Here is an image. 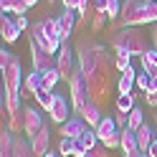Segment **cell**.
<instances>
[{
  "instance_id": "cell-28",
  "label": "cell",
  "mask_w": 157,
  "mask_h": 157,
  "mask_svg": "<svg viewBox=\"0 0 157 157\" xmlns=\"http://www.w3.org/2000/svg\"><path fill=\"white\" fill-rule=\"evenodd\" d=\"M127 117H129V122H127V129H132V132H137V129L144 124V112L140 109V106H134V109L127 114Z\"/></svg>"
},
{
  "instance_id": "cell-35",
  "label": "cell",
  "mask_w": 157,
  "mask_h": 157,
  "mask_svg": "<svg viewBox=\"0 0 157 157\" xmlns=\"http://www.w3.org/2000/svg\"><path fill=\"white\" fill-rule=\"evenodd\" d=\"M150 84H152V76L147 74V71H142V74H137V89L140 91H150Z\"/></svg>"
},
{
  "instance_id": "cell-47",
  "label": "cell",
  "mask_w": 157,
  "mask_h": 157,
  "mask_svg": "<svg viewBox=\"0 0 157 157\" xmlns=\"http://www.w3.org/2000/svg\"><path fill=\"white\" fill-rule=\"evenodd\" d=\"M43 157H56V155H51V152H46V155H43Z\"/></svg>"
},
{
  "instance_id": "cell-3",
  "label": "cell",
  "mask_w": 157,
  "mask_h": 157,
  "mask_svg": "<svg viewBox=\"0 0 157 157\" xmlns=\"http://www.w3.org/2000/svg\"><path fill=\"white\" fill-rule=\"evenodd\" d=\"M106 53V48L101 43H94V41H81L76 48V58H78V68H81L84 76H89L96 63H99V58Z\"/></svg>"
},
{
  "instance_id": "cell-39",
  "label": "cell",
  "mask_w": 157,
  "mask_h": 157,
  "mask_svg": "<svg viewBox=\"0 0 157 157\" xmlns=\"http://www.w3.org/2000/svg\"><path fill=\"white\" fill-rule=\"evenodd\" d=\"M15 25L21 28V31H28V18L25 15H15Z\"/></svg>"
},
{
  "instance_id": "cell-41",
  "label": "cell",
  "mask_w": 157,
  "mask_h": 157,
  "mask_svg": "<svg viewBox=\"0 0 157 157\" xmlns=\"http://www.w3.org/2000/svg\"><path fill=\"white\" fill-rule=\"evenodd\" d=\"M144 99H147V106H157V94H144Z\"/></svg>"
},
{
  "instance_id": "cell-2",
  "label": "cell",
  "mask_w": 157,
  "mask_h": 157,
  "mask_svg": "<svg viewBox=\"0 0 157 157\" xmlns=\"http://www.w3.org/2000/svg\"><path fill=\"white\" fill-rule=\"evenodd\" d=\"M112 48L117 53H127V56H144L150 48H147V36L137 28H122L112 36Z\"/></svg>"
},
{
  "instance_id": "cell-38",
  "label": "cell",
  "mask_w": 157,
  "mask_h": 157,
  "mask_svg": "<svg viewBox=\"0 0 157 157\" xmlns=\"http://www.w3.org/2000/svg\"><path fill=\"white\" fill-rule=\"evenodd\" d=\"M114 119H117V127H119V129H124V127H127V122H129V117H127V114H122V112H117V114H114Z\"/></svg>"
},
{
  "instance_id": "cell-40",
  "label": "cell",
  "mask_w": 157,
  "mask_h": 157,
  "mask_svg": "<svg viewBox=\"0 0 157 157\" xmlns=\"http://www.w3.org/2000/svg\"><path fill=\"white\" fill-rule=\"evenodd\" d=\"M61 3H63V8H68V10H76L81 0H61Z\"/></svg>"
},
{
  "instance_id": "cell-43",
  "label": "cell",
  "mask_w": 157,
  "mask_h": 157,
  "mask_svg": "<svg viewBox=\"0 0 157 157\" xmlns=\"http://www.w3.org/2000/svg\"><path fill=\"white\" fill-rule=\"evenodd\" d=\"M147 155H150V157H157V140L150 144V150H147Z\"/></svg>"
},
{
  "instance_id": "cell-12",
  "label": "cell",
  "mask_w": 157,
  "mask_h": 157,
  "mask_svg": "<svg viewBox=\"0 0 157 157\" xmlns=\"http://www.w3.org/2000/svg\"><path fill=\"white\" fill-rule=\"evenodd\" d=\"M86 129H89V124H86L81 117H71L68 122L61 124V137H71V140H81V137L86 134Z\"/></svg>"
},
{
  "instance_id": "cell-17",
  "label": "cell",
  "mask_w": 157,
  "mask_h": 157,
  "mask_svg": "<svg viewBox=\"0 0 157 157\" xmlns=\"http://www.w3.org/2000/svg\"><path fill=\"white\" fill-rule=\"evenodd\" d=\"M157 140V134H155V127H150V124H142L140 127V129H137V147H140V150L142 152H147V150H150V144Z\"/></svg>"
},
{
  "instance_id": "cell-22",
  "label": "cell",
  "mask_w": 157,
  "mask_h": 157,
  "mask_svg": "<svg viewBox=\"0 0 157 157\" xmlns=\"http://www.w3.org/2000/svg\"><path fill=\"white\" fill-rule=\"evenodd\" d=\"M8 129H10L13 134L25 132V109H21L18 114H10V117H8Z\"/></svg>"
},
{
  "instance_id": "cell-5",
  "label": "cell",
  "mask_w": 157,
  "mask_h": 157,
  "mask_svg": "<svg viewBox=\"0 0 157 157\" xmlns=\"http://www.w3.org/2000/svg\"><path fill=\"white\" fill-rule=\"evenodd\" d=\"M23 68H21V58H13V63L3 71V91L5 94H21L23 91Z\"/></svg>"
},
{
  "instance_id": "cell-32",
  "label": "cell",
  "mask_w": 157,
  "mask_h": 157,
  "mask_svg": "<svg viewBox=\"0 0 157 157\" xmlns=\"http://www.w3.org/2000/svg\"><path fill=\"white\" fill-rule=\"evenodd\" d=\"M78 142H81L86 150H94L96 144H101V142H99V134H96V132H91V129H86V134H84Z\"/></svg>"
},
{
  "instance_id": "cell-33",
  "label": "cell",
  "mask_w": 157,
  "mask_h": 157,
  "mask_svg": "<svg viewBox=\"0 0 157 157\" xmlns=\"http://www.w3.org/2000/svg\"><path fill=\"white\" fill-rule=\"evenodd\" d=\"M106 21H109V15H106L104 10H96V15H94V21H91V31H94V33H99L101 28L106 25Z\"/></svg>"
},
{
  "instance_id": "cell-44",
  "label": "cell",
  "mask_w": 157,
  "mask_h": 157,
  "mask_svg": "<svg viewBox=\"0 0 157 157\" xmlns=\"http://www.w3.org/2000/svg\"><path fill=\"white\" fill-rule=\"evenodd\" d=\"M152 48H157V23L152 25Z\"/></svg>"
},
{
  "instance_id": "cell-27",
  "label": "cell",
  "mask_w": 157,
  "mask_h": 157,
  "mask_svg": "<svg viewBox=\"0 0 157 157\" xmlns=\"http://www.w3.org/2000/svg\"><path fill=\"white\" fill-rule=\"evenodd\" d=\"M43 31H46V36L61 41V21H58V18H46V21H43ZM61 43H63V41H61Z\"/></svg>"
},
{
  "instance_id": "cell-11",
  "label": "cell",
  "mask_w": 157,
  "mask_h": 157,
  "mask_svg": "<svg viewBox=\"0 0 157 157\" xmlns=\"http://www.w3.org/2000/svg\"><path fill=\"white\" fill-rule=\"evenodd\" d=\"M43 127H46V122H43L41 112H38L36 106H25V137H28V140H33Z\"/></svg>"
},
{
  "instance_id": "cell-45",
  "label": "cell",
  "mask_w": 157,
  "mask_h": 157,
  "mask_svg": "<svg viewBox=\"0 0 157 157\" xmlns=\"http://www.w3.org/2000/svg\"><path fill=\"white\" fill-rule=\"evenodd\" d=\"M150 91H152V94H157V76H152V84H150ZM150 91H147V94H150Z\"/></svg>"
},
{
  "instance_id": "cell-4",
  "label": "cell",
  "mask_w": 157,
  "mask_h": 157,
  "mask_svg": "<svg viewBox=\"0 0 157 157\" xmlns=\"http://www.w3.org/2000/svg\"><path fill=\"white\" fill-rule=\"evenodd\" d=\"M68 96H71V106L74 112H78L81 106L89 101V89H86V76L81 74V68H76L71 81H68Z\"/></svg>"
},
{
  "instance_id": "cell-1",
  "label": "cell",
  "mask_w": 157,
  "mask_h": 157,
  "mask_svg": "<svg viewBox=\"0 0 157 157\" xmlns=\"http://www.w3.org/2000/svg\"><path fill=\"white\" fill-rule=\"evenodd\" d=\"M112 56H101L96 68L86 76V89H89V99L101 104L106 101V96H109V89H112Z\"/></svg>"
},
{
  "instance_id": "cell-19",
  "label": "cell",
  "mask_w": 157,
  "mask_h": 157,
  "mask_svg": "<svg viewBox=\"0 0 157 157\" xmlns=\"http://www.w3.org/2000/svg\"><path fill=\"white\" fill-rule=\"evenodd\" d=\"M48 142H51V132H48V124H46L43 129L31 140V147H33V152H36L38 157H43V155L48 152Z\"/></svg>"
},
{
  "instance_id": "cell-30",
  "label": "cell",
  "mask_w": 157,
  "mask_h": 157,
  "mask_svg": "<svg viewBox=\"0 0 157 157\" xmlns=\"http://www.w3.org/2000/svg\"><path fill=\"white\" fill-rule=\"evenodd\" d=\"M61 81V74H58V68H48V71L43 74V89L53 91V86Z\"/></svg>"
},
{
  "instance_id": "cell-18",
  "label": "cell",
  "mask_w": 157,
  "mask_h": 157,
  "mask_svg": "<svg viewBox=\"0 0 157 157\" xmlns=\"http://www.w3.org/2000/svg\"><path fill=\"white\" fill-rule=\"evenodd\" d=\"M41 89H43V74L41 71H31V74L25 76V81H23V91L36 99V94L41 91Z\"/></svg>"
},
{
  "instance_id": "cell-6",
  "label": "cell",
  "mask_w": 157,
  "mask_h": 157,
  "mask_svg": "<svg viewBox=\"0 0 157 157\" xmlns=\"http://www.w3.org/2000/svg\"><path fill=\"white\" fill-rule=\"evenodd\" d=\"M71 101L66 99V94H58V91H53V99H51V109H48V117H51V122H56V124H63V122H68L71 119Z\"/></svg>"
},
{
  "instance_id": "cell-42",
  "label": "cell",
  "mask_w": 157,
  "mask_h": 157,
  "mask_svg": "<svg viewBox=\"0 0 157 157\" xmlns=\"http://www.w3.org/2000/svg\"><path fill=\"white\" fill-rule=\"evenodd\" d=\"M147 152H142V150H132V152H124V157H144Z\"/></svg>"
},
{
  "instance_id": "cell-31",
  "label": "cell",
  "mask_w": 157,
  "mask_h": 157,
  "mask_svg": "<svg viewBox=\"0 0 157 157\" xmlns=\"http://www.w3.org/2000/svg\"><path fill=\"white\" fill-rule=\"evenodd\" d=\"M74 144H76V140L61 137V142H58V157H74Z\"/></svg>"
},
{
  "instance_id": "cell-29",
  "label": "cell",
  "mask_w": 157,
  "mask_h": 157,
  "mask_svg": "<svg viewBox=\"0 0 157 157\" xmlns=\"http://www.w3.org/2000/svg\"><path fill=\"white\" fill-rule=\"evenodd\" d=\"M5 94V91H3ZM5 112H8V117H10V114H18V112H21L23 109V106H21V94H5Z\"/></svg>"
},
{
  "instance_id": "cell-24",
  "label": "cell",
  "mask_w": 157,
  "mask_h": 157,
  "mask_svg": "<svg viewBox=\"0 0 157 157\" xmlns=\"http://www.w3.org/2000/svg\"><path fill=\"white\" fill-rule=\"evenodd\" d=\"M122 152H132V150H140L137 147V132H132V129H122V147H119Z\"/></svg>"
},
{
  "instance_id": "cell-25",
  "label": "cell",
  "mask_w": 157,
  "mask_h": 157,
  "mask_svg": "<svg viewBox=\"0 0 157 157\" xmlns=\"http://www.w3.org/2000/svg\"><path fill=\"white\" fill-rule=\"evenodd\" d=\"M13 157H38L36 152H33V147H31V140H23V137H18L15 140V155Z\"/></svg>"
},
{
  "instance_id": "cell-21",
  "label": "cell",
  "mask_w": 157,
  "mask_h": 157,
  "mask_svg": "<svg viewBox=\"0 0 157 157\" xmlns=\"http://www.w3.org/2000/svg\"><path fill=\"white\" fill-rule=\"evenodd\" d=\"M94 132L99 134V142H101L104 137H109V134H114V132H119V127H117V119H114V117H104Z\"/></svg>"
},
{
  "instance_id": "cell-20",
  "label": "cell",
  "mask_w": 157,
  "mask_h": 157,
  "mask_svg": "<svg viewBox=\"0 0 157 157\" xmlns=\"http://www.w3.org/2000/svg\"><path fill=\"white\" fill-rule=\"evenodd\" d=\"M132 86H137V71L129 66L127 71H122L119 81H117V91L119 94H132Z\"/></svg>"
},
{
  "instance_id": "cell-26",
  "label": "cell",
  "mask_w": 157,
  "mask_h": 157,
  "mask_svg": "<svg viewBox=\"0 0 157 157\" xmlns=\"http://www.w3.org/2000/svg\"><path fill=\"white\" fill-rule=\"evenodd\" d=\"M134 99H137L134 94H119V96H117V112L129 114L134 109Z\"/></svg>"
},
{
  "instance_id": "cell-46",
  "label": "cell",
  "mask_w": 157,
  "mask_h": 157,
  "mask_svg": "<svg viewBox=\"0 0 157 157\" xmlns=\"http://www.w3.org/2000/svg\"><path fill=\"white\" fill-rule=\"evenodd\" d=\"M23 3H25V5H28V8H33V5H36V3H38V0H23Z\"/></svg>"
},
{
  "instance_id": "cell-8",
  "label": "cell",
  "mask_w": 157,
  "mask_h": 157,
  "mask_svg": "<svg viewBox=\"0 0 157 157\" xmlns=\"http://www.w3.org/2000/svg\"><path fill=\"white\" fill-rule=\"evenodd\" d=\"M56 68H58V74H61V81H71V76H74V48L68 46V41L61 46V51L56 53Z\"/></svg>"
},
{
  "instance_id": "cell-7",
  "label": "cell",
  "mask_w": 157,
  "mask_h": 157,
  "mask_svg": "<svg viewBox=\"0 0 157 157\" xmlns=\"http://www.w3.org/2000/svg\"><path fill=\"white\" fill-rule=\"evenodd\" d=\"M31 38H33V41L43 48L46 53H51V56H56L58 51H61V46H63L61 41H58V38L46 36V31H43V21H38V23H33V25H31Z\"/></svg>"
},
{
  "instance_id": "cell-9",
  "label": "cell",
  "mask_w": 157,
  "mask_h": 157,
  "mask_svg": "<svg viewBox=\"0 0 157 157\" xmlns=\"http://www.w3.org/2000/svg\"><path fill=\"white\" fill-rule=\"evenodd\" d=\"M31 61H33V71H41V74H46L48 68H56V56L46 53L33 38H31Z\"/></svg>"
},
{
  "instance_id": "cell-14",
  "label": "cell",
  "mask_w": 157,
  "mask_h": 157,
  "mask_svg": "<svg viewBox=\"0 0 157 157\" xmlns=\"http://www.w3.org/2000/svg\"><path fill=\"white\" fill-rule=\"evenodd\" d=\"M61 41L66 43L68 38L74 36V31H76V23H78V13L76 10H68V8H63V13H61Z\"/></svg>"
},
{
  "instance_id": "cell-15",
  "label": "cell",
  "mask_w": 157,
  "mask_h": 157,
  "mask_svg": "<svg viewBox=\"0 0 157 157\" xmlns=\"http://www.w3.org/2000/svg\"><path fill=\"white\" fill-rule=\"evenodd\" d=\"M0 36L5 38V43H15L18 36H21V28L15 25V21H10V15L0 18Z\"/></svg>"
},
{
  "instance_id": "cell-48",
  "label": "cell",
  "mask_w": 157,
  "mask_h": 157,
  "mask_svg": "<svg viewBox=\"0 0 157 157\" xmlns=\"http://www.w3.org/2000/svg\"><path fill=\"white\" fill-rule=\"evenodd\" d=\"M155 134H157V122H155Z\"/></svg>"
},
{
  "instance_id": "cell-13",
  "label": "cell",
  "mask_w": 157,
  "mask_h": 157,
  "mask_svg": "<svg viewBox=\"0 0 157 157\" xmlns=\"http://www.w3.org/2000/svg\"><path fill=\"white\" fill-rule=\"evenodd\" d=\"M76 114L81 117V119L89 124V127H94V129H96V127H99V122L104 119V114H101V109H99V104H96V101H91V99L86 101V104H84Z\"/></svg>"
},
{
  "instance_id": "cell-36",
  "label": "cell",
  "mask_w": 157,
  "mask_h": 157,
  "mask_svg": "<svg viewBox=\"0 0 157 157\" xmlns=\"http://www.w3.org/2000/svg\"><path fill=\"white\" fill-rule=\"evenodd\" d=\"M13 58H15V53H10V51H5V48H3V51H0V71H5V68L10 66Z\"/></svg>"
},
{
  "instance_id": "cell-50",
  "label": "cell",
  "mask_w": 157,
  "mask_h": 157,
  "mask_svg": "<svg viewBox=\"0 0 157 157\" xmlns=\"http://www.w3.org/2000/svg\"><path fill=\"white\" fill-rule=\"evenodd\" d=\"M144 157H150V155H144Z\"/></svg>"
},
{
  "instance_id": "cell-23",
  "label": "cell",
  "mask_w": 157,
  "mask_h": 157,
  "mask_svg": "<svg viewBox=\"0 0 157 157\" xmlns=\"http://www.w3.org/2000/svg\"><path fill=\"white\" fill-rule=\"evenodd\" d=\"M144 23H157V3H147V5H144V10H142L140 18H137L134 28H137V25H144Z\"/></svg>"
},
{
  "instance_id": "cell-16",
  "label": "cell",
  "mask_w": 157,
  "mask_h": 157,
  "mask_svg": "<svg viewBox=\"0 0 157 157\" xmlns=\"http://www.w3.org/2000/svg\"><path fill=\"white\" fill-rule=\"evenodd\" d=\"M15 140L18 137L8 127H3V132H0V157H13L15 155Z\"/></svg>"
},
{
  "instance_id": "cell-37",
  "label": "cell",
  "mask_w": 157,
  "mask_h": 157,
  "mask_svg": "<svg viewBox=\"0 0 157 157\" xmlns=\"http://www.w3.org/2000/svg\"><path fill=\"white\" fill-rule=\"evenodd\" d=\"M89 157H109V150L104 144H96L94 150H89Z\"/></svg>"
},
{
  "instance_id": "cell-10",
  "label": "cell",
  "mask_w": 157,
  "mask_h": 157,
  "mask_svg": "<svg viewBox=\"0 0 157 157\" xmlns=\"http://www.w3.org/2000/svg\"><path fill=\"white\" fill-rule=\"evenodd\" d=\"M144 5H147V0H124L122 3V25L124 28H134V23H137V18L142 15V10H144Z\"/></svg>"
},
{
  "instance_id": "cell-34",
  "label": "cell",
  "mask_w": 157,
  "mask_h": 157,
  "mask_svg": "<svg viewBox=\"0 0 157 157\" xmlns=\"http://www.w3.org/2000/svg\"><path fill=\"white\" fill-rule=\"evenodd\" d=\"M129 66H132V56H127V53H117L114 56V68H119V74L127 71Z\"/></svg>"
},
{
  "instance_id": "cell-49",
  "label": "cell",
  "mask_w": 157,
  "mask_h": 157,
  "mask_svg": "<svg viewBox=\"0 0 157 157\" xmlns=\"http://www.w3.org/2000/svg\"><path fill=\"white\" fill-rule=\"evenodd\" d=\"M147 3H157V0H147Z\"/></svg>"
}]
</instances>
